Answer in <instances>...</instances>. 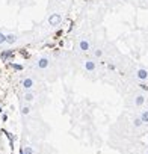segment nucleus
Masks as SVG:
<instances>
[{"mask_svg": "<svg viewBox=\"0 0 148 154\" xmlns=\"http://www.w3.org/2000/svg\"><path fill=\"white\" fill-rule=\"evenodd\" d=\"M36 86L35 80L32 79V77H24V79L21 80V88L24 91H33V88Z\"/></svg>", "mask_w": 148, "mask_h": 154, "instance_id": "obj_1", "label": "nucleus"}, {"mask_svg": "<svg viewBox=\"0 0 148 154\" xmlns=\"http://www.w3.org/2000/svg\"><path fill=\"white\" fill-rule=\"evenodd\" d=\"M35 65H36L38 69H47V68L50 66V59H48L47 56H41V57L35 62Z\"/></svg>", "mask_w": 148, "mask_h": 154, "instance_id": "obj_2", "label": "nucleus"}, {"mask_svg": "<svg viewBox=\"0 0 148 154\" xmlns=\"http://www.w3.org/2000/svg\"><path fill=\"white\" fill-rule=\"evenodd\" d=\"M145 101H146V97H145V94H143V92H137V94H134L133 103H134V106H136V107H142V106L145 104Z\"/></svg>", "mask_w": 148, "mask_h": 154, "instance_id": "obj_3", "label": "nucleus"}, {"mask_svg": "<svg viewBox=\"0 0 148 154\" xmlns=\"http://www.w3.org/2000/svg\"><path fill=\"white\" fill-rule=\"evenodd\" d=\"M134 77L137 80H140V82H146L148 80V71L145 68H137L134 71Z\"/></svg>", "mask_w": 148, "mask_h": 154, "instance_id": "obj_4", "label": "nucleus"}, {"mask_svg": "<svg viewBox=\"0 0 148 154\" xmlns=\"http://www.w3.org/2000/svg\"><path fill=\"white\" fill-rule=\"evenodd\" d=\"M21 100H23V103L30 104V103H33V101L36 100V94H35L33 91H24V94H23Z\"/></svg>", "mask_w": 148, "mask_h": 154, "instance_id": "obj_5", "label": "nucleus"}, {"mask_svg": "<svg viewBox=\"0 0 148 154\" xmlns=\"http://www.w3.org/2000/svg\"><path fill=\"white\" fill-rule=\"evenodd\" d=\"M79 50H80V51H83V53L89 51V50H91V42H89L86 38L80 39V42H79Z\"/></svg>", "mask_w": 148, "mask_h": 154, "instance_id": "obj_6", "label": "nucleus"}, {"mask_svg": "<svg viewBox=\"0 0 148 154\" xmlns=\"http://www.w3.org/2000/svg\"><path fill=\"white\" fill-rule=\"evenodd\" d=\"M20 113H21L23 116H29V115L32 113V106L27 104V103H21V106H20Z\"/></svg>", "mask_w": 148, "mask_h": 154, "instance_id": "obj_7", "label": "nucleus"}, {"mask_svg": "<svg viewBox=\"0 0 148 154\" xmlns=\"http://www.w3.org/2000/svg\"><path fill=\"white\" fill-rule=\"evenodd\" d=\"M60 21H62L60 14H51V15L48 17V23H50V26H57Z\"/></svg>", "mask_w": 148, "mask_h": 154, "instance_id": "obj_8", "label": "nucleus"}, {"mask_svg": "<svg viewBox=\"0 0 148 154\" xmlns=\"http://www.w3.org/2000/svg\"><path fill=\"white\" fill-rule=\"evenodd\" d=\"M83 68H85L86 71H89V72H94V71H95V68H97V65H95V62H94V60L88 59V60H85V62H83Z\"/></svg>", "mask_w": 148, "mask_h": 154, "instance_id": "obj_9", "label": "nucleus"}, {"mask_svg": "<svg viewBox=\"0 0 148 154\" xmlns=\"http://www.w3.org/2000/svg\"><path fill=\"white\" fill-rule=\"evenodd\" d=\"M17 41H18V36H17L15 33H8V35H6V41H5V44L12 45V44H15Z\"/></svg>", "mask_w": 148, "mask_h": 154, "instance_id": "obj_10", "label": "nucleus"}, {"mask_svg": "<svg viewBox=\"0 0 148 154\" xmlns=\"http://www.w3.org/2000/svg\"><path fill=\"white\" fill-rule=\"evenodd\" d=\"M139 119L142 121V124H148V109L140 110V113H139Z\"/></svg>", "mask_w": 148, "mask_h": 154, "instance_id": "obj_11", "label": "nucleus"}, {"mask_svg": "<svg viewBox=\"0 0 148 154\" xmlns=\"http://www.w3.org/2000/svg\"><path fill=\"white\" fill-rule=\"evenodd\" d=\"M8 59H12V51H3L2 53V60L6 62Z\"/></svg>", "mask_w": 148, "mask_h": 154, "instance_id": "obj_12", "label": "nucleus"}, {"mask_svg": "<svg viewBox=\"0 0 148 154\" xmlns=\"http://www.w3.org/2000/svg\"><path fill=\"white\" fill-rule=\"evenodd\" d=\"M92 54H94V57L100 59V57H103V50H101V48H94Z\"/></svg>", "mask_w": 148, "mask_h": 154, "instance_id": "obj_13", "label": "nucleus"}, {"mask_svg": "<svg viewBox=\"0 0 148 154\" xmlns=\"http://www.w3.org/2000/svg\"><path fill=\"white\" fill-rule=\"evenodd\" d=\"M142 125H143V124H142V121L139 119V116H136V118L133 119V127H134V128H140Z\"/></svg>", "mask_w": 148, "mask_h": 154, "instance_id": "obj_14", "label": "nucleus"}, {"mask_svg": "<svg viewBox=\"0 0 148 154\" xmlns=\"http://www.w3.org/2000/svg\"><path fill=\"white\" fill-rule=\"evenodd\" d=\"M139 88L142 89V92H145V91L148 92V85H145L143 82H142V83H139Z\"/></svg>", "mask_w": 148, "mask_h": 154, "instance_id": "obj_15", "label": "nucleus"}, {"mask_svg": "<svg viewBox=\"0 0 148 154\" xmlns=\"http://www.w3.org/2000/svg\"><path fill=\"white\" fill-rule=\"evenodd\" d=\"M5 41H6V35L0 32V45H2V44H5Z\"/></svg>", "mask_w": 148, "mask_h": 154, "instance_id": "obj_16", "label": "nucleus"}, {"mask_svg": "<svg viewBox=\"0 0 148 154\" xmlns=\"http://www.w3.org/2000/svg\"><path fill=\"white\" fill-rule=\"evenodd\" d=\"M12 66H14L15 69H18V71H20V69H23V66H21V65H15V63H12Z\"/></svg>", "mask_w": 148, "mask_h": 154, "instance_id": "obj_17", "label": "nucleus"}, {"mask_svg": "<svg viewBox=\"0 0 148 154\" xmlns=\"http://www.w3.org/2000/svg\"><path fill=\"white\" fill-rule=\"evenodd\" d=\"M107 68L113 71V69H115V65H113V63H107Z\"/></svg>", "mask_w": 148, "mask_h": 154, "instance_id": "obj_18", "label": "nucleus"}, {"mask_svg": "<svg viewBox=\"0 0 148 154\" xmlns=\"http://www.w3.org/2000/svg\"><path fill=\"white\" fill-rule=\"evenodd\" d=\"M2 119H3V121H6V119H8V116H6V113H3V115H2Z\"/></svg>", "mask_w": 148, "mask_h": 154, "instance_id": "obj_19", "label": "nucleus"}, {"mask_svg": "<svg viewBox=\"0 0 148 154\" xmlns=\"http://www.w3.org/2000/svg\"><path fill=\"white\" fill-rule=\"evenodd\" d=\"M2 112H3V110H2V107H0V113H2Z\"/></svg>", "mask_w": 148, "mask_h": 154, "instance_id": "obj_20", "label": "nucleus"}, {"mask_svg": "<svg viewBox=\"0 0 148 154\" xmlns=\"http://www.w3.org/2000/svg\"><path fill=\"white\" fill-rule=\"evenodd\" d=\"M60 2H66V0H60Z\"/></svg>", "mask_w": 148, "mask_h": 154, "instance_id": "obj_21", "label": "nucleus"}, {"mask_svg": "<svg viewBox=\"0 0 148 154\" xmlns=\"http://www.w3.org/2000/svg\"><path fill=\"white\" fill-rule=\"evenodd\" d=\"M146 154H148V152H146Z\"/></svg>", "mask_w": 148, "mask_h": 154, "instance_id": "obj_22", "label": "nucleus"}]
</instances>
